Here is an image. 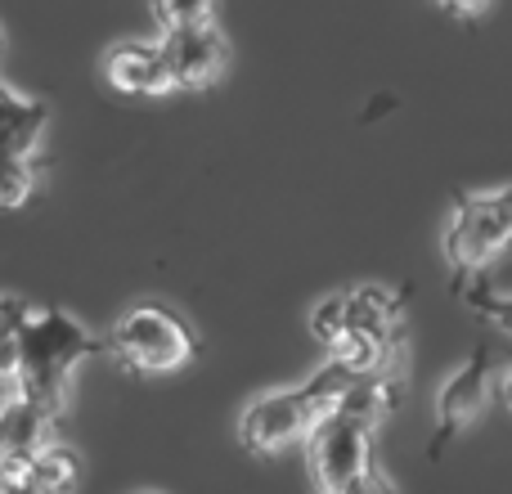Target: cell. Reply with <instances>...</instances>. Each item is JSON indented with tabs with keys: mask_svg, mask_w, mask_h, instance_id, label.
<instances>
[{
	"mask_svg": "<svg viewBox=\"0 0 512 494\" xmlns=\"http://www.w3.org/2000/svg\"><path fill=\"white\" fill-rule=\"evenodd\" d=\"M0 494H41V490H32V486H0Z\"/></svg>",
	"mask_w": 512,
	"mask_h": 494,
	"instance_id": "cell-21",
	"label": "cell"
},
{
	"mask_svg": "<svg viewBox=\"0 0 512 494\" xmlns=\"http://www.w3.org/2000/svg\"><path fill=\"white\" fill-rule=\"evenodd\" d=\"M0 50H5V32H0Z\"/></svg>",
	"mask_w": 512,
	"mask_h": 494,
	"instance_id": "cell-22",
	"label": "cell"
},
{
	"mask_svg": "<svg viewBox=\"0 0 512 494\" xmlns=\"http://www.w3.org/2000/svg\"><path fill=\"white\" fill-rule=\"evenodd\" d=\"M333 364H342L351 378L400 373V337L396 333H342L333 342Z\"/></svg>",
	"mask_w": 512,
	"mask_h": 494,
	"instance_id": "cell-12",
	"label": "cell"
},
{
	"mask_svg": "<svg viewBox=\"0 0 512 494\" xmlns=\"http://www.w3.org/2000/svg\"><path fill=\"white\" fill-rule=\"evenodd\" d=\"M310 333H315V342H324L328 351H333V342L346 333V315H342V292L337 297H324L315 310H310Z\"/></svg>",
	"mask_w": 512,
	"mask_h": 494,
	"instance_id": "cell-16",
	"label": "cell"
},
{
	"mask_svg": "<svg viewBox=\"0 0 512 494\" xmlns=\"http://www.w3.org/2000/svg\"><path fill=\"white\" fill-rule=\"evenodd\" d=\"M409 301L405 292L378 288V283H355L351 292H342V315H346V333H396V319Z\"/></svg>",
	"mask_w": 512,
	"mask_h": 494,
	"instance_id": "cell-11",
	"label": "cell"
},
{
	"mask_svg": "<svg viewBox=\"0 0 512 494\" xmlns=\"http://www.w3.org/2000/svg\"><path fill=\"white\" fill-rule=\"evenodd\" d=\"M77 477H81V459L68 445H45L32 459V468H27V486L41 494H72Z\"/></svg>",
	"mask_w": 512,
	"mask_h": 494,
	"instance_id": "cell-13",
	"label": "cell"
},
{
	"mask_svg": "<svg viewBox=\"0 0 512 494\" xmlns=\"http://www.w3.org/2000/svg\"><path fill=\"white\" fill-rule=\"evenodd\" d=\"M144 494H149V490H144Z\"/></svg>",
	"mask_w": 512,
	"mask_h": 494,
	"instance_id": "cell-23",
	"label": "cell"
},
{
	"mask_svg": "<svg viewBox=\"0 0 512 494\" xmlns=\"http://www.w3.org/2000/svg\"><path fill=\"white\" fill-rule=\"evenodd\" d=\"M104 77L113 90L135 99H153V95H167L171 77H167V63H162L158 45L149 41H117L113 50L104 54Z\"/></svg>",
	"mask_w": 512,
	"mask_h": 494,
	"instance_id": "cell-8",
	"label": "cell"
},
{
	"mask_svg": "<svg viewBox=\"0 0 512 494\" xmlns=\"http://www.w3.org/2000/svg\"><path fill=\"white\" fill-rule=\"evenodd\" d=\"M104 342L90 337L68 310L45 306L32 310V319L18 333V373L14 387L18 400H27L32 409H41L54 427L63 423V409H68V378L86 355H99Z\"/></svg>",
	"mask_w": 512,
	"mask_h": 494,
	"instance_id": "cell-1",
	"label": "cell"
},
{
	"mask_svg": "<svg viewBox=\"0 0 512 494\" xmlns=\"http://www.w3.org/2000/svg\"><path fill=\"white\" fill-rule=\"evenodd\" d=\"M50 122V108L41 99H27L0 77V158H27L36 162L41 131Z\"/></svg>",
	"mask_w": 512,
	"mask_h": 494,
	"instance_id": "cell-9",
	"label": "cell"
},
{
	"mask_svg": "<svg viewBox=\"0 0 512 494\" xmlns=\"http://www.w3.org/2000/svg\"><path fill=\"white\" fill-rule=\"evenodd\" d=\"M158 54H162V63H167L171 90H207L230 68V41H225V32L216 27V18L180 27V32H167L158 41Z\"/></svg>",
	"mask_w": 512,
	"mask_h": 494,
	"instance_id": "cell-6",
	"label": "cell"
},
{
	"mask_svg": "<svg viewBox=\"0 0 512 494\" xmlns=\"http://www.w3.org/2000/svg\"><path fill=\"white\" fill-rule=\"evenodd\" d=\"M342 494H396V486H391V477H387V472H378V468H373V463H369V468H364L360 477H355V481H351V486H346Z\"/></svg>",
	"mask_w": 512,
	"mask_h": 494,
	"instance_id": "cell-19",
	"label": "cell"
},
{
	"mask_svg": "<svg viewBox=\"0 0 512 494\" xmlns=\"http://www.w3.org/2000/svg\"><path fill=\"white\" fill-rule=\"evenodd\" d=\"M14 396H18V387H14V382L0 378V405H5V400H14Z\"/></svg>",
	"mask_w": 512,
	"mask_h": 494,
	"instance_id": "cell-20",
	"label": "cell"
},
{
	"mask_svg": "<svg viewBox=\"0 0 512 494\" xmlns=\"http://www.w3.org/2000/svg\"><path fill=\"white\" fill-rule=\"evenodd\" d=\"M50 432H54V423L41 409H32L18 396L5 400L0 405V468L5 463H32L50 445Z\"/></svg>",
	"mask_w": 512,
	"mask_h": 494,
	"instance_id": "cell-10",
	"label": "cell"
},
{
	"mask_svg": "<svg viewBox=\"0 0 512 494\" xmlns=\"http://www.w3.org/2000/svg\"><path fill=\"white\" fill-rule=\"evenodd\" d=\"M32 301L27 297H9V292H0V337H18L23 333V324L32 319Z\"/></svg>",
	"mask_w": 512,
	"mask_h": 494,
	"instance_id": "cell-18",
	"label": "cell"
},
{
	"mask_svg": "<svg viewBox=\"0 0 512 494\" xmlns=\"http://www.w3.org/2000/svg\"><path fill=\"white\" fill-rule=\"evenodd\" d=\"M104 351L113 355L122 373L158 378V373H176L185 364H194L203 342L185 324V315H176L162 301H140L113 324V333L104 337Z\"/></svg>",
	"mask_w": 512,
	"mask_h": 494,
	"instance_id": "cell-2",
	"label": "cell"
},
{
	"mask_svg": "<svg viewBox=\"0 0 512 494\" xmlns=\"http://www.w3.org/2000/svg\"><path fill=\"white\" fill-rule=\"evenodd\" d=\"M512 239V194L499 189H459L454 216L445 230V261H450V292H459L472 274L504 261Z\"/></svg>",
	"mask_w": 512,
	"mask_h": 494,
	"instance_id": "cell-3",
	"label": "cell"
},
{
	"mask_svg": "<svg viewBox=\"0 0 512 494\" xmlns=\"http://www.w3.org/2000/svg\"><path fill=\"white\" fill-rule=\"evenodd\" d=\"M306 432H310V423H306V409H301L297 387L265 391V396H256L239 418V441L248 454H256V459H274V454L288 450L292 441H306Z\"/></svg>",
	"mask_w": 512,
	"mask_h": 494,
	"instance_id": "cell-7",
	"label": "cell"
},
{
	"mask_svg": "<svg viewBox=\"0 0 512 494\" xmlns=\"http://www.w3.org/2000/svg\"><path fill=\"white\" fill-rule=\"evenodd\" d=\"M207 18H216L212 5H153V23L162 27V36H167V32H180V27L207 23Z\"/></svg>",
	"mask_w": 512,
	"mask_h": 494,
	"instance_id": "cell-17",
	"label": "cell"
},
{
	"mask_svg": "<svg viewBox=\"0 0 512 494\" xmlns=\"http://www.w3.org/2000/svg\"><path fill=\"white\" fill-rule=\"evenodd\" d=\"M454 297H463L477 315H486L490 324H499V328H508V319H512V310H508V288H504V274H499V265H490V270H481V274H472L468 283H463Z\"/></svg>",
	"mask_w": 512,
	"mask_h": 494,
	"instance_id": "cell-14",
	"label": "cell"
},
{
	"mask_svg": "<svg viewBox=\"0 0 512 494\" xmlns=\"http://www.w3.org/2000/svg\"><path fill=\"white\" fill-rule=\"evenodd\" d=\"M369 436L360 423L351 418H319L315 427L306 432V454H310V472H315L319 494H342L369 468Z\"/></svg>",
	"mask_w": 512,
	"mask_h": 494,
	"instance_id": "cell-5",
	"label": "cell"
},
{
	"mask_svg": "<svg viewBox=\"0 0 512 494\" xmlns=\"http://www.w3.org/2000/svg\"><path fill=\"white\" fill-rule=\"evenodd\" d=\"M499 387H504V369L495 364V351L481 342L477 351L463 360V369L441 387V396H436V432H432V441H427V459L432 463L441 459V454L486 414L490 396H495Z\"/></svg>",
	"mask_w": 512,
	"mask_h": 494,
	"instance_id": "cell-4",
	"label": "cell"
},
{
	"mask_svg": "<svg viewBox=\"0 0 512 494\" xmlns=\"http://www.w3.org/2000/svg\"><path fill=\"white\" fill-rule=\"evenodd\" d=\"M36 180H41V158H0V212L23 207L36 194Z\"/></svg>",
	"mask_w": 512,
	"mask_h": 494,
	"instance_id": "cell-15",
	"label": "cell"
}]
</instances>
